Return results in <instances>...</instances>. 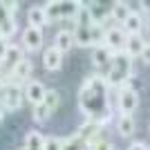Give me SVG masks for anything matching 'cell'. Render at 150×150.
<instances>
[{
    "mask_svg": "<svg viewBox=\"0 0 150 150\" xmlns=\"http://www.w3.org/2000/svg\"><path fill=\"white\" fill-rule=\"evenodd\" d=\"M101 128H103V125H101L99 121H85V123L76 130V137L81 139L85 146H90V144H94L96 139H101L99 137V134H101Z\"/></svg>",
    "mask_w": 150,
    "mask_h": 150,
    "instance_id": "cell-10",
    "label": "cell"
},
{
    "mask_svg": "<svg viewBox=\"0 0 150 150\" xmlns=\"http://www.w3.org/2000/svg\"><path fill=\"white\" fill-rule=\"evenodd\" d=\"M141 27H146V23L141 20V16L134 13V11L123 20V34L125 36H130V34H141Z\"/></svg>",
    "mask_w": 150,
    "mask_h": 150,
    "instance_id": "cell-17",
    "label": "cell"
},
{
    "mask_svg": "<svg viewBox=\"0 0 150 150\" xmlns=\"http://www.w3.org/2000/svg\"><path fill=\"white\" fill-rule=\"evenodd\" d=\"M148 47L146 43V38H141V34H130V36H125V43H123V54L128 58H134L141 56V52Z\"/></svg>",
    "mask_w": 150,
    "mask_h": 150,
    "instance_id": "cell-9",
    "label": "cell"
},
{
    "mask_svg": "<svg viewBox=\"0 0 150 150\" xmlns=\"http://www.w3.org/2000/svg\"><path fill=\"white\" fill-rule=\"evenodd\" d=\"M29 76H31V61H29V58H23V61L16 63V67L7 74V83L23 85V83L29 81Z\"/></svg>",
    "mask_w": 150,
    "mask_h": 150,
    "instance_id": "cell-8",
    "label": "cell"
},
{
    "mask_svg": "<svg viewBox=\"0 0 150 150\" xmlns=\"http://www.w3.org/2000/svg\"><path fill=\"white\" fill-rule=\"evenodd\" d=\"M45 85L40 81H27L25 83V90H23V94H25V99L29 101L31 105H38L40 101L45 99Z\"/></svg>",
    "mask_w": 150,
    "mask_h": 150,
    "instance_id": "cell-12",
    "label": "cell"
},
{
    "mask_svg": "<svg viewBox=\"0 0 150 150\" xmlns=\"http://www.w3.org/2000/svg\"><path fill=\"white\" fill-rule=\"evenodd\" d=\"M2 119H5V108L0 105V123H2Z\"/></svg>",
    "mask_w": 150,
    "mask_h": 150,
    "instance_id": "cell-32",
    "label": "cell"
},
{
    "mask_svg": "<svg viewBox=\"0 0 150 150\" xmlns=\"http://www.w3.org/2000/svg\"><path fill=\"white\" fill-rule=\"evenodd\" d=\"M27 20H29V27L34 29H40V27L47 25V18H45V9L43 7H31L27 11Z\"/></svg>",
    "mask_w": 150,
    "mask_h": 150,
    "instance_id": "cell-19",
    "label": "cell"
},
{
    "mask_svg": "<svg viewBox=\"0 0 150 150\" xmlns=\"http://www.w3.org/2000/svg\"><path fill=\"white\" fill-rule=\"evenodd\" d=\"M16 29H18L16 16L7 9L5 2H0V38H2V40H9V38L16 34Z\"/></svg>",
    "mask_w": 150,
    "mask_h": 150,
    "instance_id": "cell-7",
    "label": "cell"
},
{
    "mask_svg": "<svg viewBox=\"0 0 150 150\" xmlns=\"http://www.w3.org/2000/svg\"><path fill=\"white\" fill-rule=\"evenodd\" d=\"M130 13H132L130 5H128V2H121V0L112 2V7H110V18H114L117 23H121V25H123V20L128 18Z\"/></svg>",
    "mask_w": 150,
    "mask_h": 150,
    "instance_id": "cell-18",
    "label": "cell"
},
{
    "mask_svg": "<svg viewBox=\"0 0 150 150\" xmlns=\"http://www.w3.org/2000/svg\"><path fill=\"white\" fill-rule=\"evenodd\" d=\"M43 141H45V137H43V134H40L38 130L27 132V139H25V150H43Z\"/></svg>",
    "mask_w": 150,
    "mask_h": 150,
    "instance_id": "cell-23",
    "label": "cell"
},
{
    "mask_svg": "<svg viewBox=\"0 0 150 150\" xmlns=\"http://www.w3.org/2000/svg\"><path fill=\"white\" fill-rule=\"evenodd\" d=\"M43 65L45 69H50V72H58L63 67V54L56 50V47H47L43 54Z\"/></svg>",
    "mask_w": 150,
    "mask_h": 150,
    "instance_id": "cell-15",
    "label": "cell"
},
{
    "mask_svg": "<svg viewBox=\"0 0 150 150\" xmlns=\"http://www.w3.org/2000/svg\"><path fill=\"white\" fill-rule=\"evenodd\" d=\"M90 36H92V47H101L103 45V36H105V27L90 25Z\"/></svg>",
    "mask_w": 150,
    "mask_h": 150,
    "instance_id": "cell-26",
    "label": "cell"
},
{
    "mask_svg": "<svg viewBox=\"0 0 150 150\" xmlns=\"http://www.w3.org/2000/svg\"><path fill=\"white\" fill-rule=\"evenodd\" d=\"M52 114H50V110L43 105V103H38V105H34V110H31V119L34 121H38V123H43V121H47Z\"/></svg>",
    "mask_w": 150,
    "mask_h": 150,
    "instance_id": "cell-27",
    "label": "cell"
},
{
    "mask_svg": "<svg viewBox=\"0 0 150 150\" xmlns=\"http://www.w3.org/2000/svg\"><path fill=\"white\" fill-rule=\"evenodd\" d=\"M40 103L50 110V114H54L56 108H58V103H61V94H58L56 90H47V92H45V99L40 101Z\"/></svg>",
    "mask_w": 150,
    "mask_h": 150,
    "instance_id": "cell-24",
    "label": "cell"
},
{
    "mask_svg": "<svg viewBox=\"0 0 150 150\" xmlns=\"http://www.w3.org/2000/svg\"><path fill=\"white\" fill-rule=\"evenodd\" d=\"M76 47H92V36H90V27H74L72 29Z\"/></svg>",
    "mask_w": 150,
    "mask_h": 150,
    "instance_id": "cell-20",
    "label": "cell"
},
{
    "mask_svg": "<svg viewBox=\"0 0 150 150\" xmlns=\"http://www.w3.org/2000/svg\"><path fill=\"white\" fill-rule=\"evenodd\" d=\"M83 2L79 0H52L43 7L47 23H56V20H74V16L79 13Z\"/></svg>",
    "mask_w": 150,
    "mask_h": 150,
    "instance_id": "cell-3",
    "label": "cell"
},
{
    "mask_svg": "<svg viewBox=\"0 0 150 150\" xmlns=\"http://www.w3.org/2000/svg\"><path fill=\"white\" fill-rule=\"evenodd\" d=\"M61 150H85V144L76 134H72L67 139H61Z\"/></svg>",
    "mask_w": 150,
    "mask_h": 150,
    "instance_id": "cell-25",
    "label": "cell"
},
{
    "mask_svg": "<svg viewBox=\"0 0 150 150\" xmlns=\"http://www.w3.org/2000/svg\"><path fill=\"white\" fill-rule=\"evenodd\" d=\"M23 150H25V148H23Z\"/></svg>",
    "mask_w": 150,
    "mask_h": 150,
    "instance_id": "cell-33",
    "label": "cell"
},
{
    "mask_svg": "<svg viewBox=\"0 0 150 150\" xmlns=\"http://www.w3.org/2000/svg\"><path fill=\"white\" fill-rule=\"evenodd\" d=\"M43 150H61V139L58 137H45Z\"/></svg>",
    "mask_w": 150,
    "mask_h": 150,
    "instance_id": "cell-28",
    "label": "cell"
},
{
    "mask_svg": "<svg viewBox=\"0 0 150 150\" xmlns=\"http://www.w3.org/2000/svg\"><path fill=\"white\" fill-rule=\"evenodd\" d=\"M117 128H119V134L121 137H132L134 134V119H132V114H121L119 117V121H117Z\"/></svg>",
    "mask_w": 150,
    "mask_h": 150,
    "instance_id": "cell-22",
    "label": "cell"
},
{
    "mask_svg": "<svg viewBox=\"0 0 150 150\" xmlns=\"http://www.w3.org/2000/svg\"><path fill=\"white\" fill-rule=\"evenodd\" d=\"M85 150H112V146L108 144V141H103V139H96L94 144L85 146Z\"/></svg>",
    "mask_w": 150,
    "mask_h": 150,
    "instance_id": "cell-29",
    "label": "cell"
},
{
    "mask_svg": "<svg viewBox=\"0 0 150 150\" xmlns=\"http://www.w3.org/2000/svg\"><path fill=\"white\" fill-rule=\"evenodd\" d=\"M7 47H9V43L0 38V63H2V58H5V54H7Z\"/></svg>",
    "mask_w": 150,
    "mask_h": 150,
    "instance_id": "cell-30",
    "label": "cell"
},
{
    "mask_svg": "<svg viewBox=\"0 0 150 150\" xmlns=\"http://www.w3.org/2000/svg\"><path fill=\"white\" fill-rule=\"evenodd\" d=\"M23 58H25V56H23V50L16 47V45H9L5 58H2V63H0V72H2V76L7 79V74H9V72L16 67V63H20Z\"/></svg>",
    "mask_w": 150,
    "mask_h": 150,
    "instance_id": "cell-11",
    "label": "cell"
},
{
    "mask_svg": "<svg viewBox=\"0 0 150 150\" xmlns=\"http://www.w3.org/2000/svg\"><path fill=\"white\" fill-rule=\"evenodd\" d=\"M85 9H88V13H90L92 25H103V23L110 18V9H108L103 2H88Z\"/></svg>",
    "mask_w": 150,
    "mask_h": 150,
    "instance_id": "cell-14",
    "label": "cell"
},
{
    "mask_svg": "<svg viewBox=\"0 0 150 150\" xmlns=\"http://www.w3.org/2000/svg\"><path fill=\"white\" fill-rule=\"evenodd\" d=\"M134 74V67H132V58H128L123 52L114 54L112 61H110V69H108V76L103 79L108 88H121L132 79Z\"/></svg>",
    "mask_w": 150,
    "mask_h": 150,
    "instance_id": "cell-2",
    "label": "cell"
},
{
    "mask_svg": "<svg viewBox=\"0 0 150 150\" xmlns=\"http://www.w3.org/2000/svg\"><path fill=\"white\" fill-rule=\"evenodd\" d=\"M23 45H25V50H29V52H38L43 47V29L27 27V29L23 31Z\"/></svg>",
    "mask_w": 150,
    "mask_h": 150,
    "instance_id": "cell-13",
    "label": "cell"
},
{
    "mask_svg": "<svg viewBox=\"0 0 150 150\" xmlns=\"http://www.w3.org/2000/svg\"><path fill=\"white\" fill-rule=\"evenodd\" d=\"M117 105H119L121 114H132L139 108V92L132 88L130 83L117 88Z\"/></svg>",
    "mask_w": 150,
    "mask_h": 150,
    "instance_id": "cell-4",
    "label": "cell"
},
{
    "mask_svg": "<svg viewBox=\"0 0 150 150\" xmlns=\"http://www.w3.org/2000/svg\"><path fill=\"white\" fill-rule=\"evenodd\" d=\"M52 47H56L61 54H65V52H69L72 47H74V38H72V31L69 29H61L56 34V38H54V45Z\"/></svg>",
    "mask_w": 150,
    "mask_h": 150,
    "instance_id": "cell-16",
    "label": "cell"
},
{
    "mask_svg": "<svg viewBox=\"0 0 150 150\" xmlns=\"http://www.w3.org/2000/svg\"><path fill=\"white\" fill-rule=\"evenodd\" d=\"M123 43H125V34L121 27H105V36H103V47L110 50L112 54L123 52Z\"/></svg>",
    "mask_w": 150,
    "mask_h": 150,
    "instance_id": "cell-6",
    "label": "cell"
},
{
    "mask_svg": "<svg viewBox=\"0 0 150 150\" xmlns=\"http://www.w3.org/2000/svg\"><path fill=\"white\" fill-rule=\"evenodd\" d=\"M110 88L101 76H90L81 85L79 92V105L88 121H99L101 125L110 123Z\"/></svg>",
    "mask_w": 150,
    "mask_h": 150,
    "instance_id": "cell-1",
    "label": "cell"
},
{
    "mask_svg": "<svg viewBox=\"0 0 150 150\" xmlns=\"http://www.w3.org/2000/svg\"><path fill=\"white\" fill-rule=\"evenodd\" d=\"M128 150H148V146H146V144H141V141H134V144H132Z\"/></svg>",
    "mask_w": 150,
    "mask_h": 150,
    "instance_id": "cell-31",
    "label": "cell"
},
{
    "mask_svg": "<svg viewBox=\"0 0 150 150\" xmlns=\"http://www.w3.org/2000/svg\"><path fill=\"white\" fill-rule=\"evenodd\" d=\"M0 99H2V108L5 110H20L23 108V101H25V94H23V88L20 85H13V83H7L0 90Z\"/></svg>",
    "mask_w": 150,
    "mask_h": 150,
    "instance_id": "cell-5",
    "label": "cell"
},
{
    "mask_svg": "<svg viewBox=\"0 0 150 150\" xmlns=\"http://www.w3.org/2000/svg\"><path fill=\"white\" fill-rule=\"evenodd\" d=\"M112 52L110 50H105L103 45L101 47H94L92 50V63L96 65V67H105V65H110V61H112Z\"/></svg>",
    "mask_w": 150,
    "mask_h": 150,
    "instance_id": "cell-21",
    "label": "cell"
}]
</instances>
